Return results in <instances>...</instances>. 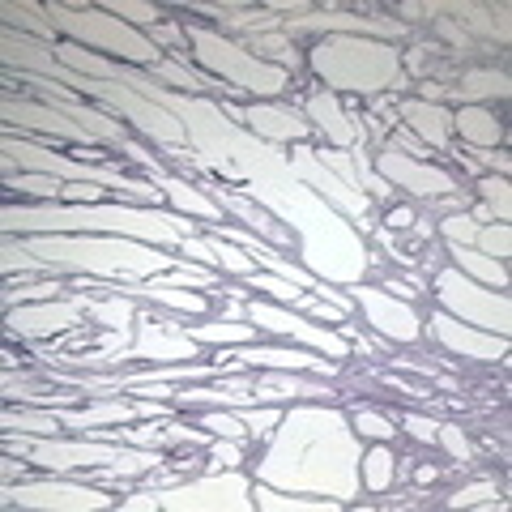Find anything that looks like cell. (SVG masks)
<instances>
[{
	"instance_id": "5b68a950",
	"label": "cell",
	"mask_w": 512,
	"mask_h": 512,
	"mask_svg": "<svg viewBox=\"0 0 512 512\" xmlns=\"http://www.w3.org/2000/svg\"><path fill=\"white\" fill-rule=\"evenodd\" d=\"M312 69L325 77L333 90H355V94H380V90H402L406 69L393 43L363 39V35H329L312 47Z\"/></svg>"
},
{
	"instance_id": "e575fe53",
	"label": "cell",
	"mask_w": 512,
	"mask_h": 512,
	"mask_svg": "<svg viewBox=\"0 0 512 512\" xmlns=\"http://www.w3.org/2000/svg\"><path fill=\"white\" fill-rule=\"evenodd\" d=\"M90 316L99 320V325H107L111 333H128V329H133V320H137V303L133 299H120V291H116L111 299H94Z\"/></svg>"
},
{
	"instance_id": "277c9868",
	"label": "cell",
	"mask_w": 512,
	"mask_h": 512,
	"mask_svg": "<svg viewBox=\"0 0 512 512\" xmlns=\"http://www.w3.org/2000/svg\"><path fill=\"white\" fill-rule=\"evenodd\" d=\"M22 252H30L60 278L90 274L103 282H150L188 265V256L180 252H163L124 235H22Z\"/></svg>"
},
{
	"instance_id": "e0dca14e",
	"label": "cell",
	"mask_w": 512,
	"mask_h": 512,
	"mask_svg": "<svg viewBox=\"0 0 512 512\" xmlns=\"http://www.w3.org/2000/svg\"><path fill=\"white\" fill-rule=\"evenodd\" d=\"M376 175H380V180H389L393 188L414 192V197H453V192H457V180L448 171L402 154L393 141H389V150L376 158Z\"/></svg>"
},
{
	"instance_id": "ac0fdd59",
	"label": "cell",
	"mask_w": 512,
	"mask_h": 512,
	"mask_svg": "<svg viewBox=\"0 0 512 512\" xmlns=\"http://www.w3.org/2000/svg\"><path fill=\"white\" fill-rule=\"evenodd\" d=\"M0 111H5V120H9V124L30 128V133L64 137V141H73V146H103V141L94 137L86 124H77L73 116H64L60 107L30 103V99H13V94H5V99H0Z\"/></svg>"
},
{
	"instance_id": "d4e9b609",
	"label": "cell",
	"mask_w": 512,
	"mask_h": 512,
	"mask_svg": "<svg viewBox=\"0 0 512 512\" xmlns=\"http://www.w3.org/2000/svg\"><path fill=\"white\" fill-rule=\"evenodd\" d=\"M201 192H210V197L222 205L227 214H235V218H244L248 222V231H256L261 239H274V244H291V231H282L278 227V218L269 214V210H261L256 201H248V197H235V192H227L222 184H214V180H201L197 184Z\"/></svg>"
},
{
	"instance_id": "f1b7e54d",
	"label": "cell",
	"mask_w": 512,
	"mask_h": 512,
	"mask_svg": "<svg viewBox=\"0 0 512 512\" xmlns=\"http://www.w3.org/2000/svg\"><path fill=\"white\" fill-rule=\"evenodd\" d=\"M252 500L261 512H338L346 508L342 500H329V495H308V491H278L256 478L252 483Z\"/></svg>"
},
{
	"instance_id": "f6af8a7d",
	"label": "cell",
	"mask_w": 512,
	"mask_h": 512,
	"mask_svg": "<svg viewBox=\"0 0 512 512\" xmlns=\"http://www.w3.org/2000/svg\"><path fill=\"white\" fill-rule=\"evenodd\" d=\"M201 427H210L214 436H227V440H244L248 436V423L239 419V414H227V410H218V414H205Z\"/></svg>"
},
{
	"instance_id": "1f68e13d",
	"label": "cell",
	"mask_w": 512,
	"mask_h": 512,
	"mask_svg": "<svg viewBox=\"0 0 512 512\" xmlns=\"http://www.w3.org/2000/svg\"><path fill=\"white\" fill-rule=\"evenodd\" d=\"M5 13L9 22H18V30L22 35H30V39H39V43H47V47H56L60 43V35H56V26L47 22V13H43V5H13V0H5Z\"/></svg>"
},
{
	"instance_id": "8fae6325",
	"label": "cell",
	"mask_w": 512,
	"mask_h": 512,
	"mask_svg": "<svg viewBox=\"0 0 512 512\" xmlns=\"http://www.w3.org/2000/svg\"><path fill=\"white\" fill-rule=\"evenodd\" d=\"M163 512H252V478L244 470H214L180 487H154Z\"/></svg>"
},
{
	"instance_id": "8d00e7d4",
	"label": "cell",
	"mask_w": 512,
	"mask_h": 512,
	"mask_svg": "<svg viewBox=\"0 0 512 512\" xmlns=\"http://www.w3.org/2000/svg\"><path fill=\"white\" fill-rule=\"evenodd\" d=\"M103 9L111 13V18L128 22V26H158L163 22V9L150 5V0H107Z\"/></svg>"
},
{
	"instance_id": "d6986e66",
	"label": "cell",
	"mask_w": 512,
	"mask_h": 512,
	"mask_svg": "<svg viewBox=\"0 0 512 512\" xmlns=\"http://www.w3.org/2000/svg\"><path fill=\"white\" fill-rule=\"evenodd\" d=\"M218 363H239V367L248 363V367H269V372H325V376L338 372V363H325L308 346L295 350V346H261V342L222 350Z\"/></svg>"
},
{
	"instance_id": "484cf974",
	"label": "cell",
	"mask_w": 512,
	"mask_h": 512,
	"mask_svg": "<svg viewBox=\"0 0 512 512\" xmlns=\"http://www.w3.org/2000/svg\"><path fill=\"white\" fill-rule=\"evenodd\" d=\"M397 116L406 120V128L414 137H423L427 146L444 150L448 137H453V111H448L444 103H423V99H406L402 107H397Z\"/></svg>"
},
{
	"instance_id": "ab89813d",
	"label": "cell",
	"mask_w": 512,
	"mask_h": 512,
	"mask_svg": "<svg viewBox=\"0 0 512 512\" xmlns=\"http://www.w3.org/2000/svg\"><path fill=\"white\" fill-rule=\"evenodd\" d=\"M478 252H487L491 261H500V265H508V256H512V227L508 222H495V227H483L478 231V244H474Z\"/></svg>"
},
{
	"instance_id": "bcb514c9",
	"label": "cell",
	"mask_w": 512,
	"mask_h": 512,
	"mask_svg": "<svg viewBox=\"0 0 512 512\" xmlns=\"http://www.w3.org/2000/svg\"><path fill=\"white\" fill-rule=\"evenodd\" d=\"M235 414H239V419H244L252 431H269V427L282 423V410H278V406H261V410H256V406H235Z\"/></svg>"
},
{
	"instance_id": "30bf717a",
	"label": "cell",
	"mask_w": 512,
	"mask_h": 512,
	"mask_svg": "<svg viewBox=\"0 0 512 512\" xmlns=\"http://www.w3.org/2000/svg\"><path fill=\"white\" fill-rule=\"evenodd\" d=\"M436 299H440V312L461 320V325L487 329V333H495V338H508L512 333L508 291H495V286L474 282V278L461 274V269H444V274H436Z\"/></svg>"
},
{
	"instance_id": "5bb4252c",
	"label": "cell",
	"mask_w": 512,
	"mask_h": 512,
	"mask_svg": "<svg viewBox=\"0 0 512 512\" xmlns=\"http://www.w3.org/2000/svg\"><path fill=\"white\" fill-rule=\"evenodd\" d=\"M286 158H291L295 175L316 192V197H325L342 218H350V222H359V227H367V214H372V197H367V192L342 184L338 175H333V171L316 158V150H308L303 141L295 146V154H286Z\"/></svg>"
},
{
	"instance_id": "f907efd6",
	"label": "cell",
	"mask_w": 512,
	"mask_h": 512,
	"mask_svg": "<svg viewBox=\"0 0 512 512\" xmlns=\"http://www.w3.org/2000/svg\"><path fill=\"white\" fill-rule=\"evenodd\" d=\"M150 43L167 52V47H180L184 43V30L175 26V22H158V26H150Z\"/></svg>"
},
{
	"instance_id": "8992f818",
	"label": "cell",
	"mask_w": 512,
	"mask_h": 512,
	"mask_svg": "<svg viewBox=\"0 0 512 512\" xmlns=\"http://www.w3.org/2000/svg\"><path fill=\"white\" fill-rule=\"evenodd\" d=\"M43 13L64 43H77V47H86V52L120 56L124 64H133V69H154L158 60H167V52L154 47L150 35H141L137 26L111 18L103 5H64V0H52V5H43Z\"/></svg>"
},
{
	"instance_id": "603a6c76",
	"label": "cell",
	"mask_w": 512,
	"mask_h": 512,
	"mask_svg": "<svg viewBox=\"0 0 512 512\" xmlns=\"http://www.w3.org/2000/svg\"><path fill=\"white\" fill-rule=\"evenodd\" d=\"M286 30H320V35H363V39H402L406 26L393 22V18H350V13H303V18H295Z\"/></svg>"
},
{
	"instance_id": "6da1fadb",
	"label": "cell",
	"mask_w": 512,
	"mask_h": 512,
	"mask_svg": "<svg viewBox=\"0 0 512 512\" xmlns=\"http://www.w3.org/2000/svg\"><path fill=\"white\" fill-rule=\"evenodd\" d=\"M141 94L154 103H163L167 111L180 116L188 128V146L171 150L175 158H192L205 171L222 175L227 184H239L248 201H256L261 210H269L278 222H291L299 235V252L316 278H325L333 286H355L367 274V252L363 239L350 222L333 210L325 197H316L295 175L291 158L282 154V146L252 137L244 124H235L222 116V107L205 94H180L167 86H154L146 77Z\"/></svg>"
},
{
	"instance_id": "7402d4cb",
	"label": "cell",
	"mask_w": 512,
	"mask_h": 512,
	"mask_svg": "<svg viewBox=\"0 0 512 512\" xmlns=\"http://www.w3.org/2000/svg\"><path fill=\"white\" fill-rule=\"evenodd\" d=\"M303 116H308L312 128H320L333 146L338 150H350V146H359L363 150V141H367V128L350 116V111L338 103V94L325 90V94H312L308 107H303Z\"/></svg>"
},
{
	"instance_id": "60d3db41",
	"label": "cell",
	"mask_w": 512,
	"mask_h": 512,
	"mask_svg": "<svg viewBox=\"0 0 512 512\" xmlns=\"http://www.w3.org/2000/svg\"><path fill=\"white\" fill-rule=\"evenodd\" d=\"M64 278H47V282H30L22 291H5V308H22V303H43V299H60Z\"/></svg>"
},
{
	"instance_id": "11a10c76",
	"label": "cell",
	"mask_w": 512,
	"mask_h": 512,
	"mask_svg": "<svg viewBox=\"0 0 512 512\" xmlns=\"http://www.w3.org/2000/svg\"><path fill=\"white\" fill-rule=\"evenodd\" d=\"M389 222H393V227H410L414 214H410V210H393V214H389Z\"/></svg>"
},
{
	"instance_id": "681fc988",
	"label": "cell",
	"mask_w": 512,
	"mask_h": 512,
	"mask_svg": "<svg viewBox=\"0 0 512 512\" xmlns=\"http://www.w3.org/2000/svg\"><path fill=\"white\" fill-rule=\"evenodd\" d=\"M402 427L410 431V436L414 440H423V444H436V419H423V414H406V419H402Z\"/></svg>"
},
{
	"instance_id": "d6a6232c",
	"label": "cell",
	"mask_w": 512,
	"mask_h": 512,
	"mask_svg": "<svg viewBox=\"0 0 512 512\" xmlns=\"http://www.w3.org/2000/svg\"><path fill=\"white\" fill-rule=\"evenodd\" d=\"M457 103H478V99H487V94H495V99H504L508 94V77L504 73H495V69H474L461 77V86L457 90H448Z\"/></svg>"
},
{
	"instance_id": "836d02e7",
	"label": "cell",
	"mask_w": 512,
	"mask_h": 512,
	"mask_svg": "<svg viewBox=\"0 0 512 512\" xmlns=\"http://www.w3.org/2000/svg\"><path fill=\"white\" fill-rule=\"evenodd\" d=\"M359 478L367 491H389L393 487V453L380 440L359 457Z\"/></svg>"
},
{
	"instance_id": "44dd1931",
	"label": "cell",
	"mask_w": 512,
	"mask_h": 512,
	"mask_svg": "<svg viewBox=\"0 0 512 512\" xmlns=\"http://www.w3.org/2000/svg\"><path fill=\"white\" fill-rule=\"evenodd\" d=\"M163 406L154 402H124V397H116V402H107V397H99L94 406H64V410H56V419H60V427H73L77 436L82 431H90V427H103V423H133V419H163Z\"/></svg>"
},
{
	"instance_id": "d590c367",
	"label": "cell",
	"mask_w": 512,
	"mask_h": 512,
	"mask_svg": "<svg viewBox=\"0 0 512 512\" xmlns=\"http://www.w3.org/2000/svg\"><path fill=\"white\" fill-rule=\"evenodd\" d=\"M0 423H5L9 431H35V436H56L60 431L56 410H5Z\"/></svg>"
},
{
	"instance_id": "9f6ffc18",
	"label": "cell",
	"mask_w": 512,
	"mask_h": 512,
	"mask_svg": "<svg viewBox=\"0 0 512 512\" xmlns=\"http://www.w3.org/2000/svg\"><path fill=\"white\" fill-rule=\"evenodd\" d=\"M384 291H389V295H397V299H410V295H414L406 282H389V286H384Z\"/></svg>"
},
{
	"instance_id": "7c38bea8",
	"label": "cell",
	"mask_w": 512,
	"mask_h": 512,
	"mask_svg": "<svg viewBox=\"0 0 512 512\" xmlns=\"http://www.w3.org/2000/svg\"><path fill=\"white\" fill-rule=\"evenodd\" d=\"M5 504L9 508H43V512H99V508H116V500L86 483V478H39V483H5Z\"/></svg>"
},
{
	"instance_id": "f35d334b",
	"label": "cell",
	"mask_w": 512,
	"mask_h": 512,
	"mask_svg": "<svg viewBox=\"0 0 512 512\" xmlns=\"http://www.w3.org/2000/svg\"><path fill=\"white\" fill-rule=\"evenodd\" d=\"M350 427H355L359 431V440H380V444H389L393 436H397V427L389 423V419H384V414H376V410H355V414H350Z\"/></svg>"
},
{
	"instance_id": "3957f363",
	"label": "cell",
	"mask_w": 512,
	"mask_h": 512,
	"mask_svg": "<svg viewBox=\"0 0 512 512\" xmlns=\"http://www.w3.org/2000/svg\"><path fill=\"white\" fill-rule=\"evenodd\" d=\"M5 235H124L163 252H184L197 222L158 205H5Z\"/></svg>"
},
{
	"instance_id": "4316f807",
	"label": "cell",
	"mask_w": 512,
	"mask_h": 512,
	"mask_svg": "<svg viewBox=\"0 0 512 512\" xmlns=\"http://www.w3.org/2000/svg\"><path fill=\"white\" fill-rule=\"evenodd\" d=\"M154 184L167 192V201L175 205V214H197V218H205L210 227H218V222H227L222 214V205L210 197V192H201L192 180H184V175H154Z\"/></svg>"
},
{
	"instance_id": "4fadbf2b",
	"label": "cell",
	"mask_w": 512,
	"mask_h": 512,
	"mask_svg": "<svg viewBox=\"0 0 512 512\" xmlns=\"http://www.w3.org/2000/svg\"><path fill=\"white\" fill-rule=\"evenodd\" d=\"M244 316L252 320L256 329H269V333H282V338H295V342H303L308 350H316V355L346 359V350H350V342L342 338V333H329L325 325H312L308 316L282 308V303H261V299H252Z\"/></svg>"
},
{
	"instance_id": "74e56055",
	"label": "cell",
	"mask_w": 512,
	"mask_h": 512,
	"mask_svg": "<svg viewBox=\"0 0 512 512\" xmlns=\"http://www.w3.org/2000/svg\"><path fill=\"white\" fill-rule=\"evenodd\" d=\"M478 192H483L487 210H491L495 218H500V222H508V218H512V188H508L504 175H483V180H478Z\"/></svg>"
},
{
	"instance_id": "ee69618b",
	"label": "cell",
	"mask_w": 512,
	"mask_h": 512,
	"mask_svg": "<svg viewBox=\"0 0 512 512\" xmlns=\"http://www.w3.org/2000/svg\"><path fill=\"white\" fill-rule=\"evenodd\" d=\"M436 440L444 444V453H448V457H457V461H461V466L470 461V440H466V431H461L457 423H440V427H436Z\"/></svg>"
},
{
	"instance_id": "9a60e30c",
	"label": "cell",
	"mask_w": 512,
	"mask_h": 512,
	"mask_svg": "<svg viewBox=\"0 0 512 512\" xmlns=\"http://www.w3.org/2000/svg\"><path fill=\"white\" fill-rule=\"evenodd\" d=\"M94 299L82 295H64V299H43V303H22V308H9V333L18 338H52V333H69L77 329V320L90 316Z\"/></svg>"
},
{
	"instance_id": "816d5d0a",
	"label": "cell",
	"mask_w": 512,
	"mask_h": 512,
	"mask_svg": "<svg viewBox=\"0 0 512 512\" xmlns=\"http://www.w3.org/2000/svg\"><path fill=\"white\" fill-rule=\"evenodd\" d=\"M154 508H158L154 491H137V495H128V500H120V512H154Z\"/></svg>"
},
{
	"instance_id": "9c48e42d",
	"label": "cell",
	"mask_w": 512,
	"mask_h": 512,
	"mask_svg": "<svg viewBox=\"0 0 512 512\" xmlns=\"http://www.w3.org/2000/svg\"><path fill=\"white\" fill-rule=\"evenodd\" d=\"M197 346L180 325H167L154 312H137V342L133 346H103V350H86V355H52L64 367H120V363H137V359H154V363H192L197 359Z\"/></svg>"
},
{
	"instance_id": "c3c4849f",
	"label": "cell",
	"mask_w": 512,
	"mask_h": 512,
	"mask_svg": "<svg viewBox=\"0 0 512 512\" xmlns=\"http://www.w3.org/2000/svg\"><path fill=\"white\" fill-rule=\"evenodd\" d=\"M487 495H495V483H474V487H461L448 504H453V508H487L491 504Z\"/></svg>"
},
{
	"instance_id": "db71d44e",
	"label": "cell",
	"mask_w": 512,
	"mask_h": 512,
	"mask_svg": "<svg viewBox=\"0 0 512 512\" xmlns=\"http://www.w3.org/2000/svg\"><path fill=\"white\" fill-rule=\"evenodd\" d=\"M384 380H389V384H393V389H397V393H406V397H427V389H419V384H410V380H402V376H393V372H389V376H384Z\"/></svg>"
},
{
	"instance_id": "52a82bcc",
	"label": "cell",
	"mask_w": 512,
	"mask_h": 512,
	"mask_svg": "<svg viewBox=\"0 0 512 512\" xmlns=\"http://www.w3.org/2000/svg\"><path fill=\"white\" fill-rule=\"evenodd\" d=\"M184 43H192V56L210 77L227 82L239 94H261V99H274L291 86V69L265 60L248 52V43H235V39H222L218 30H205V26H188L184 30Z\"/></svg>"
},
{
	"instance_id": "f5cc1de1",
	"label": "cell",
	"mask_w": 512,
	"mask_h": 512,
	"mask_svg": "<svg viewBox=\"0 0 512 512\" xmlns=\"http://www.w3.org/2000/svg\"><path fill=\"white\" fill-rule=\"evenodd\" d=\"M478 158H483L487 167H495V175H504V180H508V167H512L508 154H487V150H478Z\"/></svg>"
},
{
	"instance_id": "b9f144b4",
	"label": "cell",
	"mask_w": 512,
	"mask_h": 512,
	"mask_svg": "<svg viewBox=\"0 0 512 512\" xmlns=\"http://www.w3.org/2000/svg\"><path fill=\"white\" fill-rule=\"evenodd\" d=\"M5 188H13V192H35V197H60V188H64V180H56V175H35V171H22V175H9L5 180Z\"/></svg>"
},
{
	"instance_id": "ba28073f",
	"label": "cell",
	"mask_w": 512,
	"mask_h": 512,
	"mask_svg": "<svg viewBox=\"0 0 512 512\" xmlns=\"http://www.w3.org/2000/svg\"><path fill=\"white\" fill-rule=\"evenodd\" d=\"M0 146H5V158H18V163L26 171H35V175H56V180H64V184H99V188L120 192V197H133L137 205H163L167 201V192L158 188L154 180L124 175V171L107 167V163L64 158V154H52V150H43V146H35V141H26V137H13V133H5Z\"/></svg>"
},
{
	"instance_id": "6f0895ef",
	"label": "cell",
	"mask_w": 512,
	"mask_h": 512,
	"mask_svg": "<svg viewBox=\"0 0 512 512\" xmlns=\"http://www.w3.org/2000/svg\"><path fill=\"white\" fill-rule=\"evenodd\" d=\"M414 478H419V483H436V470H431V466H423V470L414 474Z\"/></svg>"
},
{
	"instance_id": "7bdbcfd3",
	"label": "cell",
	"mask_w": 512,
	"mask_h": 512,
	"mask_svg": "<svg viewBox=\"0 0 512 512\" xmlns=\"http://www.w3.org/2000/svg\"><path fill=\"white\" fill-rule=\"evenodd\" d=\"M478 231H483V222H474L470 214L444 218V239L448 244H478Z\"/></svg>"
},
{
	"instance_id": "7a4b0ae2",
	"label": "cell",
	"mask_w": 512,
	"mask_h": 512,
	"mask_svg": "<svg viewBox=\"0 0 512 512\" xmlns=\"http://www.w3.org/2000/svg\"><path fill=\"white\" fill-rule=\"evenodd\" d=\"M363 440L350 419L333 406H295L282 414L256 478L278 491H308L350 504L363 487L359 478Z\"/></svg>"
},
{
	"instance_id": "cb8c5ba5",
	"label": "cell",
	"mask_w": 512,
	"mask_h": 512,
	"mask_svg": "<svg viewBox=\"0 0 512 512\" xmlns=\"http://www.w3.org/2000/svg\"><path fill=\"white\" fill-rule=\"evenodd\" d=\"M239 124H244L252 137L269 141V146H282V141H303L312 133V124L303 120L295 107H278V103H248L244 120H239Z\"/></svg>"
},
{
	"instance_id": "ffe728a7",
	"label": "cell",
	"mask_w": 512,
	"mask_h": 512,
	"mask_svg": "<svg viewBox=\"0 0 512 512\" xmlns=\"http://www.w3.org/2000/svg\"><path fill=\"white\" fill-rule=\"evenodd\" d=\"M431 333L444 350H453L461 359H478V363H495L508 355V338H495L487 329H474V325H461L448 312H436L431 316Z\"/></svg>"
},
{
	"instance_id": "4dcf8cb0",
	"label": "cell",
	"mask_w": 512,
	"mask_h": 512,
	"mask_svg": "<svg viewBox=\"0 0 512 512\" xmlns=\"http://www.w3.org/2000/svg\"><path fill=\"white\" fill-rule=\"evenodd\" d=\"M192 342H210V346H252L256 325H239V320H214V325H180Z\"/></svg>"
},
{
	"instance_id": "83f0119b",
	"label": "cell",
	"mask_w": 512,
	"mask_h": 512,
	"mask_svg": "<svg viewBox=\"0 0 512 512\" xmlns=\"http://www.w3.org/2000/svg\"><path fill=\"white\" fill-rule=\"evenodd\" d=\"M453 133H461V141L470 150H495L504 141V124L483 103H461L453 111Z\"/></svg>"
},
{
	"instance_id": "2e32d148",
	"label": "cell",
	"mask_w": 512,
	"mask_h": 512,
	"mask_svg": "<svg viewBox=\"0 0 512 512\" xmlns=\"http://www.w3.org/2000/svg\"><path fill=\"white\" fill-rule=\"evenodd\" d=\"M346 291L363 308L367 325H372L376 333H384L389 342H419L423 329H419V312L410 308V299H397V295L376 291V286H363V282L346 286Z\"/></svg>"
},
{
	"instance_id": "f546056e",
	"label": "cell",
	"mask_w": 512,
	"mask_h": 512,
	"mask_svg": "<svg viewBox=\"0 0 512 512\" xmlns=\"http://www.w3.org/2000/svg\"><path fill=\"white\" fill-rule=\"evenodd\" d=\"M448 252L457 256V269H461L466 278L483 282V286H495V291H508V265L491 261V256L478 252L474 244H448Z\"/></svg>"
},
{
	"instance_id": "7dc6e473",
	"label": "cell",
	"mask_w": 512,
	"mask_h": 512,
	"mask_svg": "<svg viewBox=\"0 0 512 512\" xmlns=\"http://www.w3.org/2000/svg\"><path fill=\"white\" fill-rule=\"evenodd\" d=\"M239 440H227V436H218L214 444H210V466L214 470H235L239 466Z\"/></svg>"
}]
</instances>
